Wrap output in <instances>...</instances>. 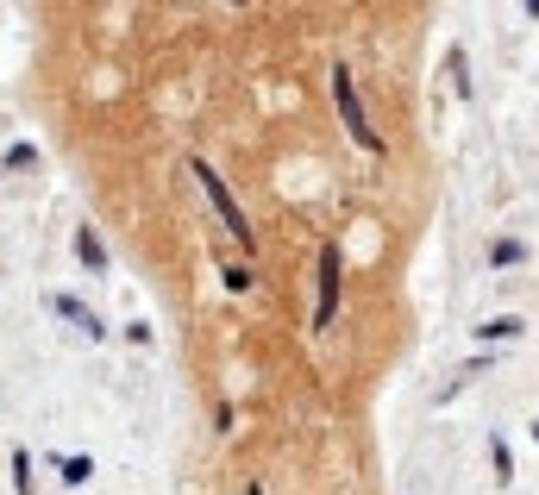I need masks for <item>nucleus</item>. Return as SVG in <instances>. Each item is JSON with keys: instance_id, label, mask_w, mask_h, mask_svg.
<instances>
[{"instance_id": "obj_1", "label": "nucleus", "mask_w": 539, "mask_h": 495, "mask_svg": "<svg viewBox=\"0 0 539 495\" xmlns=\"http://www.w3.org/2000/svg\"><path fill=\"white\" fill-rule=\"evenodd\" d=\"M189 170H195V182H201V195L214 201V214L226 220V232H232V239H239V251H257V232L245 226V214H239V201H232V188L220 182V170H214V163H207V157H189Z\"/></svg>"}, {"instance_id": "obj_2", "label": "nucleus", "mask_w": 539, "mask_h": 495, "mask_svg": "<svg viewBox=\"0 0 539 495\" xmlns=\"http://www.w3.org/2000/svg\"><path fill=\"white\" fill-rule=\"evenodd\" d=\"M333 101H339V120H345V132L358 138L364 151H383V138L370 132V120H364V101H358V88H351V69H333Z\"/></svg>"}, {"instance_id": "obj_3", "label": "nucleus", "mask_w": 539, "mask_h": 495, "mask_svg": "<svg viewBox=\"0 0 539 495\" xmlns=\"http://www.w3.org/2000/svg\"><path fill=\"white\" fill-rule=\"evenodd\" d=\"M339 251L333 245H320V308H314V333H333V314H339Z\"/></svg>"}, {"instance_id": "obj_4", "label": "nucleus", "mask_w": 539, "mask_h": 495, "mask_svg": "<svg viewBox=\"0 0 539 495\" xmlns=\"http://www.w3.org/2000/svg\"><path fill=\"white\" fill-rule=\"evenodd\" d=\"M521 333H527V320H521V314H496V320H483V326H477V339H483V345H508V339H521Z\"/></svg>"}, {"instance_id": "obj_5", "label": "nucleus", "mask_w": 539, "mask_h": 495, "mask_svg": "<svg viewBox=\"0 0 539 495\" xmlns=\"http://www.w3.org/2000/svg\"><path fill=\"white\" fill-rule=\"evenodd\" d=\"M51 308H57L63 320H76V326H82V339H101V320H95V314H88V308H82V301H76V295H57V301H51Z\"/></svg>"}, {"instance_id": "obj_6", "label": "nucleus", "mask_w": 539, "mask_h": 495, "mask_svg": "<svg viewBox=\"0 0 539 495\" xmlns=\"http://www.w3.org/2000/svg\"><path fill=\"white\" fill-rule=\"evenodd\" d=\"M489 464H496V483H514V452L502 433H489Z\"/></svg>"}, {"instance_id": "obj_7", "label": "nucleus", "mask_w": 539, "mask_h": 495, "mask_svg": "<svg viewBox=\"0 0 539 495\" xmlns=\"http://www.w3.org/2000/svg\"><path fill=\"white\" fill-rule=\"evenodd\" d=\"M76 257H82L88 270H107V245L95 239V232H76Z\"/></svg>"}, {"instance_id": "obj_8", "label": "nucleus", "mask_w": 539, "mask_h": 495, "mask_svg": "<svg viewBox=\"0 0 539 495\" xmlns=\"http://www.w3.org/2000/svg\"><path fill=\"white\" fill-rule=\"evenodd\" d=\"M521 257H527V245H521V239H496V245H489V264H496V270L521 264Z\"/></svg>"}, {"instance_id": "obj_9", "label": "nucleus", "mask_w": 539, "mask_h": 495, "mask_svg": "<svg viewBox=\"0 0 539 495\" xmlns=\"http://www.w3.org/2000/svg\"><path fill=\"white\" fill-rule=\"evenodd\" d=\"M57 470H63V483H88V477H95V464H88V458H63Z\"/></svg>"}, {"instance_id": "obj_10", "label": "nucleus", "mask_w": 539, "mask_h": 495, "mask_svg": "<svg viewBox=\"0 0 539 495\" xmlns=\"http://www.w3.org/2000/svg\"><path fill=\"white\" fill-rule=\"evenodd\" d=\"M13 489L32 495V458H26V452H13Z\"/></svg>"}, {"instance_id": "obj_11", "label": "nucleus", "mask_w": 539, "mask_h": 495, "mask_svg": "<svg viewBox=\"0 0 539 495\" xmlns=\"http://www.w3.org/2000/svg\"><path fill=\"white\" fill-rule=\"evenodd\" d=\"M226 289H232V295L251 289V270H245V264H226Z\"/></svg>"}, {"instance_id": "obj_12", "label": "nucleus", "mask_w": 539, "mask_h": 495, "mask_svg": "<svg viewBox=\"0 0 539 495\" xmlns=\"http://www.w3.org/2000/svg\"><path fill=\"white\" fill-rule=\"evenodd\" d=\"M533 445H539V420H533Z\"/></svg>"}]
</instances>
